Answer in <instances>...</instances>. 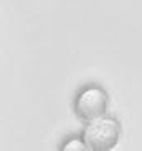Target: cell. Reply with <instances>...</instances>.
<instances>
[{
    "label": "cell",
    "instance_id": "cell-1",
    "mask_svg": "<svg viewBox=\"0 0 142 151\" xmlns=\"http://www.w3.org/2000/svg\"><path fill=\"white\" fill-rule=\"evenodd\" d=\"M81 136L89 151H111L119 141L121 124L112 116L102 115L86 121Z\"/></svg>",
    "mask_w": 142,
    "mask_h": 151
},
{
    "label": "cell",
    "instance_id": "cell-2",
    "mask_svg": "<svg viewBox=\"0 0 142 151\" xmlns=\"http://www.w3.org/2000/svg\"><path fill=\"white\" fill-rule=\"evenodd\" d=\"M109 96L107 91L99 85H88L80 90L75 98V113L78 118L84 121H91L98 116L106 115Z\"/></svg>",
    "mask_w": 142,
    "mask_h": 151
},
{
    "label": "cell",
    "instance_id": "cell-3",
    "mask_svg": "<svg viewBox=\"0 0 142 151\" xmlns=\"http://www.w3.org/2000/svg\"><path fill=\"white\" fill-rule=\"evenodd\" d=\"M86 150H88V146H86L83 136L81 138H76V136L68 138L61 146V151H86Z\"/></svg>",
    "mask_w": 142,
    "mask_h": 151
}]
</instances>
